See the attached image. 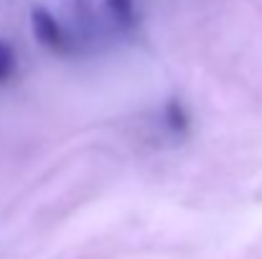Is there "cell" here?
I'll return each instance as SVG.
<instances>
[{
  "label": "cell",
  "mask_w": 262,
  "mask_h": 259,
  "mask_svg": "<svg viewBox=\"0 0 262 259\" xmlns=\"http://www.w3.org/2000/svg\"><path fill=\"white\" fill-rule=\"evenodd\" d=\"M31 28H33L36 41L41 46H46L51 54H69L72 41L64 33V28L59 26V20L46 8H33V13H31Z\"/></svg>",
  "instance_id": "cell-1"
},
{
  "label": "cell",
  "mask_w": 262,
  "mask_h": 259,
  "mask_svg": "<svg viewBox=\"0 0 262 259\" xmlns=\"http://www.w3.org/2000/svg\"><path fill=\"white\" fill-rule=\"evenodd\" d=\"M107 8L117 26L130 28L135 23V0H107Z\"/></svg>",
  "instance_id": "cell-2"
},
{
  "label": "cell",
  "mask_w": 262,
  "mask_h": 259,
  "mask_svg": "<svg viewBox=\"0 0 262 259\" xmlns=\"http://www.w3.org/2000/svg\"><path fill=\"white\" fill-rule=\"evenodd\" d=\"M15 74V54L13 49L0 38V84H8Z\"/></svg>",
  "instance_id": "cell-3"
}]
</instances>
